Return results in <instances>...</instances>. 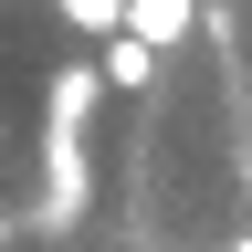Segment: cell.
<instances>
[{
  "label": "cell",
  "mask_w": 252,
  "mask_h": 252,
  "mask_svg": "<svg viewBox=\"0 0 252 252\" xmlns=\"http://www.w3.org/2000/svg\"><path fill=\"white\" fill-rule=\"evenodd\" d=\"M94 94H105V63H63V74L42 84V210H32V231H74L84 200H94V168H84Z\"/></svg>",
  "instance_id": "obj_1"
},
{
  "label": "cell",
  "mask_w": 252,
  "mask_h": 252,
  "mask_svg": "<svg viewBox=\"0 0 252 252\" xmlns=\"http://www.w3.org/2000/svg\"><path fill=\"white\" fill-rule=\"evenodd\" d=\"M189 21H200V0H126V32H137L147 53H179Z\"/></svg>",
  "instance_id": "obj_2"
},
{
  "label": "cell",
  "mask_w": 252,
  "mask_h": 252,
  "mask_svg": "<svg viewBox=\"0 0 252 252\" xmlns=\"http://www.w3.org/2000/svg\"><path fill=\"white\" fill-rule=\"evenodd\" d=\"M94 63H105V84H116V94H147V84H158V53L137 42V32H126V42H105Z\"/></svg>",
  "instance_id": "obj_3"
},
{
  "label": "cell",
  "mask_w": 252,
  "mask_h": 252,
  "mask_svg": "<svg viewBox=\"0 0 252 252\" xmlns=\"http://www.w3.org/2000/svg\"><path fill=\"white\" fill-rule=\"evenodd\" d=\"M63 21L84 32V42H126V0H53Z\"/></svg>",
  "instance_id": "obj_4"
},
{
  "label": "cell",
  "mask_w": 252,
  "mask_h": 252,
  "mask_svg": "<svg viewBox=\"0 0 252 252\" xmlns=\"http://www.w3.org/2000/svg\"><path fill=\"white\" fill-rule=\"evenodd\" d=\"M11 231H21V220H11V210H0V252H11Z\"/></svg>",
  "instance_id": "obj_5"
},
{
  "label": "cell",
  "mask_w": 252,
  "mask_h": 252,
  "mask_svg": "<svg viewBox=\"0 0 252 252\" xmlns=\"http://www.w3.org/2000/svg\"><path fill=\"white\" fill-rule=\"evenodd\" d=\"M231 252H252V231H242V242H231Z\"/></svg>",
  "instance_id": "obj_6"
}]
</instances>
